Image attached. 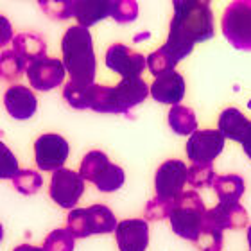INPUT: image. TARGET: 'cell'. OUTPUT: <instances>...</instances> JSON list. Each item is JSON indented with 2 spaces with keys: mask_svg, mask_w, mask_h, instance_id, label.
I'll use <instances>...</instances> for the list:
<instances>
[{
  "mask_svg": "<svg viewBox=\"0 0 251 251\" xmlns=\"http://www.w3.org/2000/svg\"><path fill=\"white\" fill-rule=\"evenodd\" d=\"M13 251H43V248L32 246V244H20V246H16Z\"/></svg>",
  "mask_w": 251,
  "mask_h": 251,
  "instance_id": "cell-36",
  "label": "cell"
},
{
  "mask_svg": "<svg viewBox=\"0 0 251 251\" xmlns=\"http://www.w3.org/2000/svg\"><path fill=\"white\" fill-rule=\"evenodd\" d=\"M4 106L15 121H27L38 110V99L29 86L13 84L5 90Z\"/></svg>",
  "mask_w": 251,
  "mask_h": 251,
  "instance_id": "cell-15",
  "label": "cell"
},
{
  "mask_svg": "<svg viewBox=\"0 0 251 251\" xmlns=\"http://www.w3.org/2000/svg\"><path fill=\"white\" fill-rule=\"evenodd\" d=\"M169 126L171 129L176 133V135L187 136L192 135L194 131L198 129V119H196V113H194L192 108L188 106H173L171 111H169Z\"/></svg>",
  "mask_w": 251,
  "mask_h": 251,
  "instance_id": "cell-22",
  "label": "cell"
},
{
  "mask_svg": "<svg viewBox=\"0 0 251 251\" xmlns=\"http://www.w3.org/2000/svg\"><path fill=\"white\" fill-rule=\"evenodd\" d=\"M63 67L75 84L90 86L95 81L97 59L94 52V40L88 29L81 25L68 27L61 38Z\"/></svg>",
  "mask_w": 251,
  "mask_h": 251,
  "instance_id": "cell-2",
  "label": "cell"
},
{
  "mask_svg": "<svg viewBox=\"0 0 251 251\" xmlns=\"http://www.w3.org/2000/svg\"><path fill=\"white\" fill-rule=\"evenodd\" d=\"M104 63L111 72L119 74L122 79L140 77L144 68L147 67L144 54L136 52L124 43H113L106 50Z\"/></svg>",
  "mask_w": 251,
  "mask_h": 251,
  "instance_id": "cell-10",
  "label": "cell"
},
{
  "mask_svg": "<svg viewBox=\"0 0 251 251\" xmlns=\"http://www.w3.org/2000/svg\"><path fill=\"white\" fill-rule=\"evenodd\" d=\"M70 154L68 142L58 133H45L34 142V162L43 173H56L63 169Z\"/></svg>",
  "mask_w": 251,
  "mask_h": 251,
  "instance_id": "cell-6",
  "label": "cell"
},
{
  "mask_svg": "<svg viewBox=\"0 0 251 251\" xmlns=\"http://www.w3.org/2000/svg\"><path fill=\"white\" fill-rule=\"evenodd\" d=\"M75 239L67 228L52 230L43 241V251H74Z\"/></svg>",
  "mask_w": 251,
  "mask_h": 251,
  "instance_id": "cell-27",
  "label": "cell"
},
{
  "mask_svg": "<svg viewBox=\"0 0 251 251\" xmlns=\"http://www.w3.org/2000/svg\"><path fill=\"white\" fill-rule=\"evenodd\" d=\"M86 215H88L90 235L113 233L117 225H119L115 219V214L106 204H92L86 208Z\"/></svg>",
  "mask_w": 251,
  "mask_h": 251,
  "instance_id": "cell-19",
  "label": "cell"
},
{
  "mask_svg": "<svg viewBox=\"0 0 251 251\" xmlns=\"http://www.w3.org/2000/svg\"><path fill=\"white\" fill-rule=\"evenodd\" d=\"M65 67L58 58H42L31 63L25 68V75L29 77V84L38 92H50L58 88L65 81Z\"/></svg>",
  "mask_w": 251,
  "mask_h": 251,
  "instance_id": "cell-11",
  "label": "cell"
},
{
  "mask_svg": "<svg viewBox=\"0 0 251 251\" xmlns=\"http://www.w3.org/2000/svg\"><path fill=\"white\" fill-rule=\"evenodd\" d=\"M196 246L199 251H221L223 250V231L210 228V226H203L196 241Z\"/></svg>",
  "mask_w": 251,
  "mask_h": 251,
  "instance_id": "cell-32",
  "label": "cell"
},
{
  "mask_svg": "<svg viewBox=\"0 0 251 251\" xmlns=\"http://www.w3.org/2000/svg\"><path fill=\"white\" fill-rule=\"evenodd\" d=\"M217 131L225 136V140L230 138L239 142L241 146L251 142V121L237 108H226L221 113Z\"/></svg>",
  "mask_w": 251,
  "mask_h": 251,
  "instance_id": "cell-16",
  "label": "cell"
},
{
  "mask_svg": "<svg viewBox=\"0 0 251 251\" xmlns=\"http://www.w3.org/2000/svg\"><path fill=\"white\" fill-rule=\"evenodd\" d=\"M119 251H146L149 244V225L144 219H124L115 228Z\"/></svg>",
  "mask_w": 251,
  "mask_h": 251,
  "instance_id": "cell-13",
  "label": "cell"
},
{
  "mask_svg": "<svg viewBox=\"0 0 251 251\" xmlns=\"http://www.w3.org/2000/svg\"><path fill=\"white\" fill-rule=\"evenodd\" d=\"M67 230L74 239H86L90 237L88 228V215L86 208H74L67 215Z\"/></svg>",
  "mask_w": 251,
  "mask_h": 251,
  "instance_id": "cell-28",
  "label": "cell"
},
{
  "mask_svg": "<svg viewBox=\"0 0 251 251\" xmlns=\"http://www.w3.org/2000/svg\"><path fill=\"white\" fill-rule=\"evenodd\" d=\"M242 149H244V152L248 154V158H251V142H248L246 146H242Z\"/></svg>",
  "mask_w": 251,
  "mask_h": 251,
  "instance_id": "cell-37",
  "label": "cell"
},
{
  "mask_svg": "<svg viewBox=\"0 0 251 251\" xmlns=\"http://www.w3.org/2000/svg\"><path fill=\"white\" fill-rule=\"evenodd\" d=\"M20 169H18V160L15 152L0 142V179H13Z\"/></svg>",
  "mask_w": 251,
  "mask_h": 251,
  "instance_id": "cell-33",
  "label": "cell"
},
{
  "mask_svg": "<svg viewBox=\"0 0 251 251\" xmlns=\"http://www.w3.org/2000/svg\"><path fill=\"white\" fill-rule=\"evenodd\" d=\"M13 187L24 196H32L43 187V176L34 169H20L13 178Z\"/></svg>",
  "mask_w": 251,
  "mask_h": 251,
  "instance_id": "cell-25",
  "label": "cell"
},
{
  "mask_svg": "<svg viewBox=\"0 0 251 251\" xmlns=\"http://www.w3.org/2000/svg\"><path fill=\"white\" fill-rule=\"evenodd\" d=\"M110 16L117 24H129L138 16V4L135 0H111Z\"/></svg>",
  "mask_w": 251,
  "mask_h": 251,
  "instance_id": "cell-29",
  "label": "cell"
},
{
  "mask_svg": "<svg viewBox=\"0 0 251 251\" xmlns=\"http://www.w3.org/2000/svg\"><path fill=\"white\" fill-rule=\"evenodd\" d=\"M225 149V136L217 129H196L188 136L185 152L194 165L212 163Z\"/></svg>",
  "mask_w": 251,
  "mask_h": 251,
  "instance_id": "cell-8",
  "label": "cell"
},
{
  "mask_svg": "<svg viewBox=\"0 0 251 251\" xmlns=\"http://www.w3.org/2000/svg\"><path fill=\"white\" fill-rule=\"evenodd\" d=\"M174 206V201H169V199L163 198H152L146 206V217L147 221H163L169 219L171 215V210Z\"/></svg>",
  "mask_w": 251,
  "mask_h": 251,
  "instance_id": "cell-34",
  "label": "cell"
},
{
  "mask_svg": "<svg viewBox=\"0 0 251 251\" xmlns=\"http://www.w3.org/2000/svg\"><path fill=\"white\" fill-rule=\"evenodd\" d=\"M40 7L50 20H68L72 18V0H40Z\"/></svg>",
  "mask_w": 251,
  "mask_h": 251,
  "instance_id": "cell-31",
  "label": "cell"
},
{
  "mask_svg": "<svg viewBox=\"0 0 251 251\" xmlns=\"http://www.w3.org/2000/svg\"><path fill=\"white\" fill-rule=\"evenodd\" d=\"M11 43H13V50L20 56L25 67L47 56V42L38 32H20L13 38Z\"/></svg>",
  "mask_w": 251,
  "mask_h": 251,
  "instance_id": "cell-18",
  "label": "cell"
},
{
  "mask_svg": "<svg viewBox=\"0 0 251 251\" xmlns=\"http://www.w3.org/2000/svg\"><path fill=\"white\" fill-rule=\"evenodd\" d=\"M2 239H4V226L0 225V241H2Z\"/></svg>",
  "mask_w": 251,
  "mask_h": 251,
  "instance_id": "cell-39",
  "label": "cell"
},
{
  "mask_svg": "<svg viewBox=\"0 0 251 251\" xmlns=\"http://www.w3.org/2000/svg\"><path fill=\"white\" fill-rule=\"evenodd\" d=\"M212 187H214L221 203H239V199L242 198V194L246 190L244 178H241L239 174L215 176Z\"/></svg>",
  "mask_w": 251,
  "mask_h": 251,
  "instance_id": "cell-20",
  "label": "cell"
},
{
  "mask_svg": "<svg viewBox=\"0 0 251 251\" xmlns=\"http://www.w3.org/2000/svg\"><path fill=\"white\" fill-rule=\"evenodd\" d=\"M246 208L241 203H217L214 208L204 212L203 226H210L215 230H241L248 226Z\"/></svg>",
  "mask_w": 251,
  "mask_h": 251,
  "instance_id": "cell-12",
  "label": "cell"
},
{
  "mask_svg": "<svg viewBox=\"0 0 251 251\" xmlns=\"http://www.w3.org/2000/svg\"><path fill=\"white\" fill-rule=\"evenodd\" d=\"M13 25H11V22L5 18L4 15H0V47H4L7 43L13 42Z\"/></svg>",
  "mask_w": 251,
  "mask_h": 251,
  "instance_id": "cell-35",
  "label": "cell"
},
{
  "mask_svg": "<svg viewBox=\"0 0 251 251\" xmlns=\"http://www.w3.org/2000/svg\"><path fill=\"white\" fill-rule=\"evenodd\" d=\"M188 169L181 160H167L156 169L154 174V190L158 198L176 201L183 194L187 183Z\"/></svg>",
  "mask_w": 251,
  "mask_h": 251,
  "instance_id": "cell-9",
  "label": "cell"
},
{
  "mask_svg": "<svg viewBox=\"0 0 251 251\" xmlns=\"http://www.w3.org/2000/svg\"><path fill=\"white\" fill-rule=\"evenodd\" d=\"M204 203L201 201L199 194L196 190H187L174 201V206L171 210L169 221L171 228L178 237L185 241H198L204 219Z\"/></svg>",
  "mask_w": 251,
  "mask_h": 251,
  "instance_id": "cell-4",
  "label": "cell"
},
{
  "mask_svg": "<svg viewBox=\"0 0 251 251\" xmlns=\"http://www.w3.org/2000/svg\"><path fill=\"white\" fill-rule=\"evenodd\" d=\"M215 179V171L212 167V163H204V165H194L188 167L187 173V181L196 188H204L212 187Z\"/></svg>",
  "mask_w": 251,
  "mask_h": 251,
  "instance_id": "cell-30",
  "label": "cell"
},
{
  "mask_svg": "<svg viewBox=\"0 0 251 251\" xmlns=\"http://www.w3.org/2000/svg\"><path fill=\"white\" fill-rule=\"evenodd\" d=\"M214 34V13L208 0H174L171 29L163 47L178 63L192 52L196 43L212 40Z\"/></svg>",
  "mask_w": 251,
  "mask_h": 251,
  "instance_id": "cell-1",
  "label": "cell"
},
{
  "mask_svg": "<svg viewBox=\"0 0 251 251\" xmlns=\"http://www.w3.org/2000/svg\"><path fill=\"white\" fill-rule=\"evenodd\" d=\"M111 0H72V16L77 25L88 29L110 16Z\"/></svg>",
  "mask_w": 251,
  "mask_h": 251,
  "instance_id": "cell-17",
  "label": "cell"
},
{
  "mask_svg": "<svg viewBox=\"0 0 251 251\" xmlns=\"http://www.w3.org/2000/svg\"><path fill=\"white\" fill-rule=\"evenodd\" d=\"M90 86L68 81L63 86V99L67 100V104L74 110H90Z\"/></svg>",
  "mask_w": 251,
  "mask_h": 251,
  "instance_id": "cell-26",
  "label": "cell"
},
{
  "mask_svg": "<svg viewBox=\"0 0 251 251\" xmlns=\"http://www.w3.org/2000/svg\"><path fill=\"white\" fill-rule=\"evenodd\" d=\"M149 95V84L142 77L122 79L115 86L92 84L90 86V110L97 113H129Z\"/></svg>",
  "mask_w": 251,
  "mask_h": 251,
  "instance_id": "cell-3",
  "label": "cell"
},
{
  "mask_svg": "<svg viewBox=\"0 0 251 251\" xmlns=\"http://www.w3.org/2000/svg\"><path fill=\"white\" fill-rule=\"evenodd\" d=\"M248 244H250V251H251V226L248 228Z\"/></svg>",
  "mask_w": 251,
  "mask_h": 251,
  "instance_id": "cell-38",
  "label": "cell"
},
{
  "mask_svg": "<svg viewBox=\"0 0 251 251\" xmlns=\"http://www.w3.org/2000/svg\"><path fill=\"white\" fill-rule=\"evenodd\" d=\"M111 165L110 158L106 156V152L102 151H90L84 154L81 167H79V176L84 181L95 183L102 174L108 171V167Z\"/></svg>",
  "mask_w": 251,
  "mask_h": 251,
  "instance_id": "cell-21",
  "label": "cell"
},
{
  "mask_svg": "<svg viewBox=\"0 0 251 251\" xmlns=\"http://www.w3.org/2000/svg\"><path fill=\"white\" fill-rule=\"evenodd\" d=\"M146 63H147L149 72L156 79V77H160V75H163V74L173 72L174 68H176V65H178V59L174 58L165 47H160L158 50H154V52H151L147 56Z\"/></svg>",
  "mask_w": 251,
  "mask_h": 251,
  "instance_id": "cell-24",
  "label": "cell"
},
{
  "mask_svg": "<svg viewBox=\"0 0 251 251\" xmlns=\"http://www.w3.org/2000/svg\"><path fill=\"white\" fill-rule=\"evenodd\" d=\"M84 194V179L72 169H58L52 173L49 196L54 203L65 210H74Z\"/></svg>",
  "mask_w": 251,
  "mask_h": 251,
  "instance_id": "cell-7",
  "label": "cell"
},
{
  "mask_svg": "<svg viewBox=\"0 0 251 251\" xmlns=\"http://www.w3.org/2000/svg\"><path fill=\"white\" fill-rule=\"evenodd\" d=\"M223 34L231 47L251 52V0H235L223 13Z\"/></svg>",
  "mask_w": 251,
  "mask_h": 251,
  "instance_id": "cell-5",
  "label": "cell"
},
{
  "mask_svg": "<svg viewBox=\"0 0 251 251\" xmlns=\"http://www.w3.org/2000/svg\"><path fill=\"white\" fill-rule=\"evenodd\" d=\"M25 63L22 61L13 49L0 52V81L15 83L25 74Z\"/></svg>",
  "mask_w": 251,
  "mask_h": 251,
  "instance_id": "cell-23",
  "label": "cell"
},
{
  "mask_svg": "<svg viewBox=\"0 0 251 251\" xmlns=\"http://www.w3.org/2000/svg\"><path fill=\"white\" fill-rule=\"evenodd\" d=\"M185 92H187L185 77L176 70L156 77L154 83L149 86V94H151L152 99L156 102L171 106H178L183 100Z\"/></svg>",
  "mask_w": 251,
  "mask_h": 251,
  "instance_id": "cell-14",
  "label": "cell"
}]
</instances>
